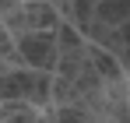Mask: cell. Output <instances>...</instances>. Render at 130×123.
Masks as SVG:
<instances>
[{"label": "cell", "mask_w": 130, "mask_h": 123, "mask_svg": "<svg viewBox=\"0 0 130 123\" xmlns=\"http://www.w3.org/2000/svg\"><path fill=\"white\" fill-rule=\"evenodd\" d=\"M39 123H53V113H49V109H42V120Z\"/></svg>", "instance_id": "7"}, {"label": "cell", "mask_w": 130, "mask_h": 123, "mask_svg": "<svg viewBox=\"0 0 130 123\" xmlns=\"http://www.w3.org/2000/svg\"><path fill=\"white\" fill-rule=\"evenodd\" d=\"M127 18H130V0H99L91 14V21L102 28H127Z\"/></svg>", "instance_id": "4"}, {"label": "cell", "mask_w": 130, "mask_h": 123, "mask_svg": "<svg viewBox=\"0 0 130 123\" xmlns=\"http://www.w3.org/2000/svg\"><path fill=\"white\" fill-rule=\"evenodd\" d=\"M49 88L53 74L0 63V102H28L35 109H49Z\"/></svg>", "instance_id": "1"}, {"label": "cell", "mask_w": 130, "mask_h": 123, "mask_svg": "<svg viewBox=\"0 0 130 123\" xmlns=\"http://www.w3.org/2000/svg\"><path fill=\"white\" fill-rule=\"evenodd\" d=\"M14 53L18 63L39 74H53L56 67V35L53 32H28V35H14Z\"/></svg>", "instance_id": "3"}, {"label": "cell", "mask_w": 130, "mask_h": 123, "mask_svg": "<svg viewBox=\"0 0 130 123\" xmlns=\"http://www.w3.org/2000/svg\"><path fill=\"white\" fill-rule=\"evenodd\" d=\"M42 109L28 102H0V123H39Z\"/></svg>", "instance_id": "6"}, {"label": "cell", "mask_w": 130, "mask_h": 123, "mask_svg": "<svg viewBox=\"0 0 130 123\" xmlns=\"http://www.w3.org/2000/svg\"><path fill=\"white\" fill-rule=\"evenodd\" d=\"M53 123H106L91 105H81V102H70V105H53Z\"/></svg>", "instance_id": "5"}, {"label": "cell", "mask_w": 130, "mask_h": 123, "mask_svg": "<svg viewBox=\"0 0 130 123\" xmlns=\"http://www.w3.org/2000/svg\"><path fill=\"white\" fill-rule=\"evenodd\" d=\"M0 25L11 32V39L14 35H28V32H53L60 25V11L49 0H21L18 7H11L0 18Z\"/></svg>", "instance_id": "2"}]
</instances>
